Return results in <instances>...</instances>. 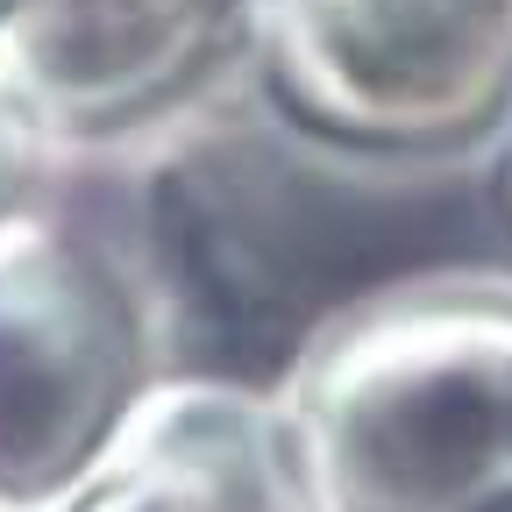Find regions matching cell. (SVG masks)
Listing matches in <instances>:
<instances>
[{"label": "cell", "instance_id": "obj_1", "mask_svg": "<svg viewBox=\"0 0 512 512\" xmlns=\"http://www.w3.org/2000/svg\"><path fill=\"white\" fill-rule=\"evenodd\" d=\"M299 512H512V278L335 299L271 377Z\"/></svg>", "mask_w": 512, "mask_h": 512}, {"label": "cell", "instance_id": "obj_2", "mask_svg": "<svg viewBox=\"0 0 512 512\" xmlns=\"http://www.w3.org/2000/svg\"><path fill=\"white\" fill-rule=\"evenodd\" d=\"M235 50L328 157H456L512 121V0H242Z\"/></svg>", "mask_w": 512, "mask_h": 512}, {"label": "cell", "instance_id": "obj_3", "mask_svg": "<svg viewBox=\"0 0 512 512\" xmlns=\"http://www.w3.org/2000/svg\"><path fill=\"white\" fill-rule=\"evenodd\" d=\"M143 200L164 328L200 349L221 384L278 377L299 335L328 313L313 306L328 256L313 178L271 136L185 128L150 164Z\"/></svg>", "mask_w": 512, "mask_h": 512}, {"label": "cell", "instance_id": "obj_4", "mask_svg": "<svg viewBox=\"0 0 512 512\" xmlns=\"http://www.w3.org/2000/svg\"><path fill=\"white\" fill-rule=\"evenodd\" d=\"M150 377V306L79 235L0 214V505L57 498Z\"/></svg>", "mask_w": 512, "mask_h": 512}, {"label": "cell", "instance_id": "obj_5", "mask_svg": "<svg viewBox=\"0 0 512 512\" xmlns=\"http://www.w3.org/2000/svg\"><path fill=\"white\" fill-rule=\"evenodd\" d=\"M242 43V0H8L0 100L64 143H107L185 107Z\"/></svg>", "mask_w": 512, "mask_h": 512}, {"label": "cell", "instance_id": "obj_6", "mask_svg": "<svg viewBox=\"0 0 512 512\" xmlns=\"http://www.w3.org/2000/svg\"><path fill=\"white\" fill-rule=\"evenodd\" d=\"M57 498V512H299L271 399L221 377L143 392Z\"/></svg>", "mask_w": 512, "mask_h": 512}, {"label": "cell", "instance_id": "obj_7", "mask_svg": "<svg viewBox=\"0 0 512 512\" xmlns=\"http://www.w3.org/2000/svg\"><path fill=\"white\" fill-rule=\"evenodd\" d=\"M22 150H29V128L15 121V107L0 100V214L15 200V178H22Z\"/></svg>", "mask_w": 512, "mask_h": 512}, {"label": "cell", "instance_id": "obj_8", "mask_svg": "<svg viewBox=\"0 0 512 512\" xmlns=\"http://www.w3.org/2000/svg\"><path fill=\"white\" fill-rule=\"evenodd\" d=\"M505 221H512V150H505Z\"/></svg>", "mask_w": 512, "mask_h": 512}, {"label": "cell", "instance_id": "obj_9", "mask_svg": "<svg viewBox=\"0 0 512 512\" xmlns=\"http://www.w3.org/2000/svg\"><path fill=\"white\" fill-rule=\"evenodd\" d=\"M0 8H8V0H0Z\"/></svg>", "mask_w": 512, "mask_h": 512}]
</instances>
